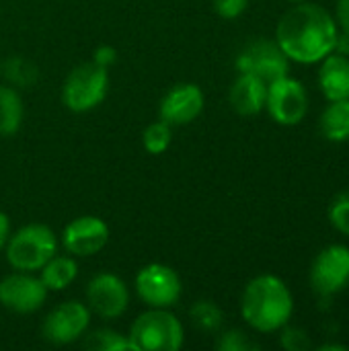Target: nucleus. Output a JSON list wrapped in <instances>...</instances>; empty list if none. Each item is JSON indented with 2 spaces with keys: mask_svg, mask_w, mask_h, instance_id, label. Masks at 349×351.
<instances>
[{
  "mask_svg": "<svg viewBox=\"0 0 349 351\" xmlns=\"http://www.w3.org/2000/svg\"><path fill=\"white\" fill-rule=\"evenodd\" d=\"M280 343L282 348L288 351H306L311 348V339H309V333L304 329H298V327H284L282 331V337H280Z\"/></svg>",
  "mask_w": 349,
  "mask_h": 351,
  "instance_id": "obj_26",
  "label": "nucleus"
},
{
  "mask_svg": "<svg viewBox=\"0 0 349 351\" xmlns=\"http://www.w3.org/2000/svg\"><path fill=\"white\" fill-rule=\"evenodd\" d=\"M321 134L329 142H348L349 140V99L329 101L321 119Z\"/></svg>",
  "mask_w": 349,
  "mask_h": 351,
  "instance_id": "obj_18",
  "label": "nucleus"
},
{
  "mask_svg": "<svg viewBox=\"0 0 349 351\" xmlns=\"http://www.w3.org/2000/svg\"><path fill=\"white\" fill-rule=\"evenodd\" d=\"M288 66H290V60L286 58V53L282 51L278 41L263 39V37L249 41L237 56L239 72L255 74L261 80H265L267 84L286 76Z\"/></svg>",
  "mask_w": 349,
  "mask_h": 351,
  "instance_id": "obj_9",
  "label": "nucleus"
},
{
  "mask_svg": "<svg viewBox=\"0 0 349 351\" xmlns=\"http://www.w3.org/2000/svg\"><path fill=\"white\" fill-rule=\"evenodd\" d=\"M47 288L31 271H16L0 280V304L16 315H31L47 300Z\"/></svg>",
  "mask_w": 349,
  "mask_h": 351,
  "instance_id": "obj_11",
  "label": "nucleus"
},
{
  "mask_svg": "<svg viewBox=\"0 0 349 351\" xmlns=\"http://www.w3.org/2000/svg\"><path fill=\"white\" fill-rule=\"evenodd\" d=\"M319 350L321 351H346L348 350V346H341V343H323Z\"/></svg>",
  "mask_w": 349,
  "mask_h": 351,
  "instance_id": "obj_32",
  "label": "nucleus"
},
{
  "mask_svg": "<svg viewBox=\"0 0 349 351\" xmlns=\"http://www.w3.org/2000/svg\"><path fill=\"white\" fill-rule=\"evenodd\" d=\"M86 306L91 315L113 321L128 311L130 288L115 274H97L86 286Z\"/></svg>",
  "mask_w": 349,
  "mask_h": 351,
  "instance_id": "obj_12",
  "label": "nucleus"
},
{
  "mask_svg": "<svg viewBox=\"0 0 349 351\" xmlns=\"http://www.w3.org/2000/svg\"><path fill=\"white\" fill-rule=\"evenodd\" d=\"M181 278L165 263H148L136 276V292L150 308H171L181 298Z\"/></svg>",
  "mask_w": 349,
  "mask_h": 351,
  "instance_id": "obj_7",
  "label": "nucleus"
},
{
  "mask_svg": "<svg viewBox=\"0 0 349 351\" xmlns=\"http://www.w3.org/2000/svg\"><path fill=\"white\" fill-rule=\"evenodd\" d=\"M265 109L280 125H298L309 113V95L300 80L282 76L267 84Z\"/></svg>",
  "mask_w": 349,
  "mask_h": 351,
  "instance_id": "obj_6",
  "label": "nucleus"
},
{
  "mask_svg": "<svg viewBox=\"0 0 349 351\" xmlns=\"http://www.w3.org/2000/svg\"><path fill=\"white\" fill-rule=\"evenodd\" d=\"M290 2H304V0H290Z\"/></svg>",
  "mask_w": 349,
  "mask_h": 351,
  "instance_id": "obj_33",
  "label": "nucleus"
},
{
  "mask_svg": "<svg viewBox=\"0 0 349 351\" xmlns=\"http://www.w3.org/2000/svg\"><path fill=\"white\" fill-rule=\"evenodd\" d=\"M109 93V68L95 62L76 66L62 86V103L74 113H86L99 107Z\"/></svg>",
  "mask_w": 349,
  "mask_h": 351,
  "instance_id": "obj_5",
  "label": "nucleus"
},
{
  "mask_svg": "<svg viewBox=\"0 0 349 351\" xmlns=\"http://www.w3.org/2000/svg\"><path fill=\"white\" fill-rule=\"evenodd\" d=\"M91 325V311L84 302L68 300L58 304L43 321L41 335L47 343L68 346L84 337Z\"/></svg>",
  "mask_w": 349,
  "mask_h": 351,
  "instance_id": "obj_10",
  "label": "nucleus"
},
{
  "mask_svg": "<svg viewBox=\"0 0 349 351\" xmlns=\"http://www.w3.org/2000/svg\"><path fill=\"white\" fill-rule=\"evenodd\" d=\"M311 286L319 298H331L349 286V247L329 245L311 265Z\"/></svg>",
  "mask_w": 349,
  "mask_h": 351,
  "instance_id": "obj_8",
  "label": "nucleus"
},
{
  "mask_svg": "<svg viewBox=\"0 0 349 351\" xmlns=\"http://www.w3.org/2000/svg\"><path fill=\"white\" fill-rule=\"evenodd\" d=\"M0 66H2V64H0Z\"/></svg>",
  "mask_w": 349,
  "mask_h": 351,
  "instance_id": "obj_34",
  "label": "nucleus"
},
{
  "mask_svg": "<svg viewBox=\"0 0 349 351\" xmlns=\"http://www.w3.org/2000/svg\"><path fill=\"white\" fill-rule=\"evenodd\" d=\"M4 74L16 88H29L37 82V66L23 56H12L4 62Z\"/></svg>",
  "mask_w": 349,
  "mask_h": 351,
  "instance_id": "obj_22",
  "label": "nucleus"
},
{
  "mask_svg": "<svg viewBox=\"0 0 349 351\" xmlns=\"http://www.w3.org/2000/svg\"><path fill=\"white\" fill-rule=\"evenodd\" d=\"M171 140H173V128L163 119L152 121L150 125L144 128L142 146L148 154H163L171 146Z\"/></svg>",
  "mask_w": 349,
  "mask_h": 351,
  "instance_id": "obj_23",
  "label": "nucleus"
},
{
  "mask_svg": "<svg viewBox=\"0 0 349 351\" xmlns=\"http://www.w3.org/2000/svg\"><path fill=\"white\" fill-rule=\"evenodd\" d=\"M329 222L331 226L349 237V189L341 191L329 206Z\"/></svg>",
  "mask_w": 349,
  "mask_h": 351,
  "instance_id": "obj_24",
  "label": "nucleus"
},
{
  "mask_svg": "<svg viewBox=\"0 0 349 351\" xmlns=\"http://www.w3.org/2000/svg\"><path fill=\"white\" fill-rule=\"evenodd\" d=\"M138 351H177L183 341V325L169 308H150L142 313L128 335Z\"/></svg>",
  "mask_w": 349,
  "mask_h": 351,
  "instance_id": "obj_4",
  "label": "nucleus"
},
{
  "mask_svg": "<svg viewBox=\"0 0 349 351\" xmlns=\"http://www.w3.org/2000/svg\"><path fill=\"white\" fill-rule=\"evenodd\" d=\"M335 21H337V27L349 35V0H337V4H335Z\"/></svg>",
  "mask_w": 349,
  "mask_h": 351,
  "instance_id": "obj_29",
  "label": "nucleus"
},
{
  "mask_svg": "<svg viewBox=\"0 0 349 351\" xmlns=\"http://www.w3.org/2000/svg\"><path fill=\"white\" fill-rule=\"evenodd\" d=\"M93 62L103 68H111L117 62V49L113 45H99L93 53Z\"/></svg>",
  "mask_w": 349,
  "mask_h": 351,
  "instance_id": "obj_28",
  "label": "nucleus"
},
{
  "mask_svg": "<svg viewBox=\"0 0 349 351\" xmlns=\"http://www.w3.org/2000/svg\"><path fill=\"white\" fill-rule=\"evenodd\" d=\"M4 249L12 269L35 274L58 253V237L45 224H25L16 232H10Z\"/></svg>",
  "mask_w": 349,
  "mask_h": 351,
  "instance_id": "obj_3",
  "label": "nucleus"
},
{
  "mask_svg": "<svg viewBox=\"0 0 349 351\" xmlns=\"http://www.w3.org/2000/svg\"><path fill=\"white\" fill-rule=\"evenodd\" d=\"M259 346L251 341V337L245 333V331H239V329H230V331H224L220 335V339L216 341V350L220 351H251L257 350Z\"/></svg>",
  "mask_w": 349,
  "mask_h": 351,
  "instance_id": "obj_25",
  "label": "nucleus"
},
{
  "mask_svg": "<svg viewBox=\"0 0 349 351\" xmlns=\"http://www.w3.org/2000/svg\"><path fill=\"white\" fill-rule=\"evenodd\" d=\"M230 105L239 115H257L265 109L267 99V82L255 74L239 72L237 80L230 86Z\"/></svg>",
  "mask_w": 349,
  "mask_h": 351,
  "instance_id": "obj_15",
  "label": "nucleus"
},
{
  "mask_svg": "<svg viewBox=\"0 0 349 351\" xmlns=\"http://www.w3.org/2000/svg\"><path fill=\"white\" fill-rule=\"evenodd\" d=\"M189 317H191V323L206 331V333H216L220 331L222 327V321H224V315L222 311L212 302V300H197L191 311H189Z\"/></svg>",
  "mask_w": 349,
  "mask_h": 351,
  "instance_id": "obj_21",
  "label": "nucleus"
},
{
  "mask_svg": "<svg viewBox=\"0 0 349 351\" xmlns=\"http://www.w3.org/2000/svg\"><path fill=\"white\" fill-rule=\"evenodd\" d=\"M339 27L323 6L313 2H296L284 12L276 27V41L290 62L319 64L335 51Z\"/></svg>",
  "mask_w": 349,
  "mask_h": 351,
  "instance_id": "obj_1",
  "label": "nucleus"
},
{
  "mask_svg": "<svg viewBox=\"0 0 349 351\" xmlns=\"http://www.w3.org/2000/svg\"><path fill=\"white\" fill-rule=\"evenodd\" d=\"M25 107L19 90L8 84H0V136H12L23 123Z\"/></svg>",
  "mask_w": 349,
  "mask_h": 351,
  "instance_id": "obj_19",
  "label": "nucleus"
},
{
  "mask_svg": "<svg viewBox=\"0 0 349 351\" xmlns=\"http://www.w3.org/2000/svg\"><path fill=\"white\" fill-rule=\"evenodd\" d=\"M294 298L284 280L272 274L253 278L241 296V315L245 323L259 333H274L290 323Z\"/></svg>",
  "mask_w": 349,
  "mask_h": 351,
  "instance_id": "obj_2",
  "label": "nucleus"
},
{
  "mask_svg": "<svg viewBox=\"0 0 349 351\" xmlns=\"http://www.w3.org/2000/svg\"><path fill=\"white\" fill-rule=\"evenodd\" d=\"M109 241V226L99 216H78L66 224L62 232V247L72 257H93Z\"/></svg>",
  "mask_w": 349,
  "mask_h": 351,
  "instance_id": "obj_13",
  "label": "nucleus"
},
{
  "mask_svg": "<svg viewBox=\"0 0 349 351\" xmlns=\"http://www.w3.org/2000/svg\"><path fill=\"white\" fill-rule=\"evenodd\" d=\"M41 282L45 284V288L49 292H60L66 290L78 276V263L74 261V257L68 255H53L41 269Z\"/></svg>",
  "mask_w": 349,
  "mask_h": 351,
  "instance_id": "obj_17",
  "label": "nucleus"
},
{
  "mask_svg": "<svg viewBox=\"0 0 349 351\" xmlns=\"http://www.w3.org/2000/svg\"><path fill=\"white\" fill-rule=\"evenodd\" d=\"M335 51H337V53H344V56H349V35L348 33L339 31V35H337V43H335Z\"/></svg>",
  "mask_w": 349,
  "mask_h": 351,
  "instance_id": "obj_31",
  "label": "nucleus"
},
{
  "mask_svg": "<svg viewBox=\"0 0 349 351\" xmlns=\"http://www.w3.org/2000/svg\"><path fill=\"white\" fill-rule=\"evenodd\" d=\"M204 90L193 82L175 84L158 105V117L173 125H187L195 121L204 111Z\"/></svg>",
  "mask_w": 349,
  "mask_h": 351,
  "instance_id": "obj_14",
  "label": "nucleus"
},
{
  "mask_svg": "<svg viewBox=\"0 0 349 351\" xmlns=\"http://www.w3.org/2000/svg\"><path fill=\"white\" fill-rule=\"evenodd\" d=\"M82 348L88 351H138L128 335H121L113 329H97L88 333L82 339Z\"/></svg>",
  "mask_w": 349,
  "mask_h": 351,
  "instance_id": "obj_20",
  "label": "nucleus"
},
{
  "mask_svg": "<svg viewBox=\"0 0 349 351\" xmlns=\"http://www.w3.org/2000/svg\"><path fill=\"white\" fill-rule=\"evenodd\" d=\"M8 237H10V218L4 212H0V251L6 247Z\"/></svg>",
  "mask_w": 349,
  "mask_h": 351,
  "instance_id": "obj_30",
  "label": "nucleus"
},
{
  "mask_svg": "<svg viewBox=\"0 0 349 351\" xmlns=\"http://www.w3.org/2000/svg\"><path fill=\"white\" fill-rule=\"evenodd\" d=\"M319 86L327 101L349 99V56L331 51L321 60Z\"/></svg>",
  "mask_w": 349,
  "mask_h": 351,
  "instance_id": "obj_16",
  "label": "nucleus"
},
{
  "mask_svg": "<svg viewBox=\"0 0 349 351\" xmlns=\"http://www.w3.org/2000/svg\"><path fill=\"white\" fill-rule=\"evenodd\" d=\"M212 4H214V10L222 19L232 21V19H239L247 10L249 0H212Z\"/></svg>",
  "mask_w": 349,
  "mask_h": 351,
  "instance_id": "obj_27",
  "label": "nucleus"
}]
</instances>
